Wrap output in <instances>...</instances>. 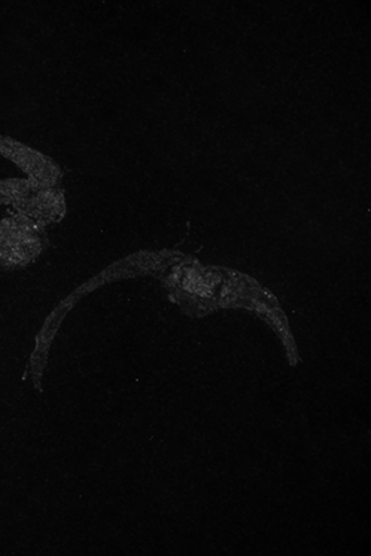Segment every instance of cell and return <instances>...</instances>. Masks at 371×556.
<instances>
[{"instance_id":"6da1fadb","label":"cell","mask_w":371,"mask_h":556,"mask_svg":"<svg viewBox=\"0 0 371 556\" xmlns=\"http://www.w3.org/2000/svg\"><path fill=\"white\" fill-rule=\"evenodd\" d=\"M59 177V168L46 155L10 136H0V219L20 215L43 228L62 219Z\"/></svg>"}]
</instances>
